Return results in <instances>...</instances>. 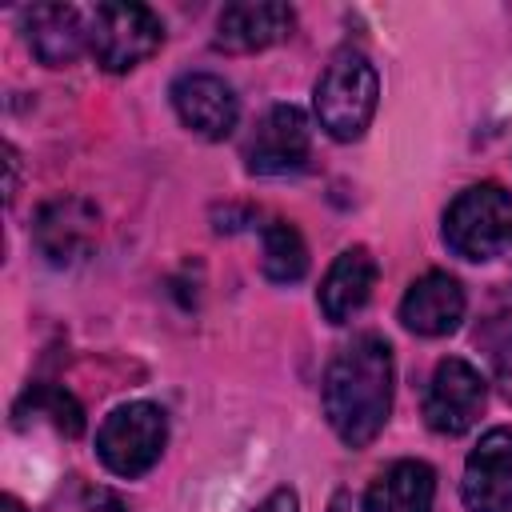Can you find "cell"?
I'll use <instances>...</instances> for the list:
<instances>
[{
	"label": "cell",
	"instance_id": "cell-12",
	"mask_svg": "<svg viewBox=\"0 0 512 512\" xmlns=\"http://www.w3.org/2000/svg\"><path fill=\"white\" fill-rule=\"evenodd\" d=\"M464 320V288L448 272H424L400 300V324L416 336H448Z\"/></svg>",
	"mask_w": 512,
	"mask_h": 512
},
{
	"label": "cell",
	"instance_id": "cell-16",
	"mask_svg": "<svg viewBox=\"0 0 512 512\" xmlns=\"http://www.w3.org/2000/svg\"><path fill=\"white\" fill-rule=\"evenodd\" d=\"M12 416H16V428L48 424V428L60 432V436H80V432H84V408L76 404L72 392L56 388V384H32V388L16 400Z\"/></svg>",
	"mask_w": 512,
	"mask_h": 512
},
{
	"label": "cell",
	"instance_id": "cell-3",
	"mask_svg": "<svg viewBox=\"0 0 512 512\" xmlns=\"http://www.w3.org/2000/svg\"><path fill=\"white\" fill-rule=\"evenodd\" d=\"M444 244L472 264L504 256L512 248V192L496 180L464 188L444 212Z\"/></svg>",
	"mask_w": 512,
	"mask_h": 512
},
{
	"label": "cell",
	"instance_id": "cell-17",
	"mask_svg": "<svg viewBox=\"0 0 512 512\" xmlns=\"http://www.w3.org/2000/svg\"><path fill=\"white\" fill-rule=\"evenodd\" d=\"M260 268L272 284H296L308 272V248L304 236L288 220H272L260 232Z\"/></svg>",
	"mask_w": 512,
	"mask_h": 512
},
{
	"label": "cell",
	"instance_id": "cell-22",
	"mask_svg": "<svg viewBox=\"0 0 512 512\" xmlns=\"http://www.w3.org/2000/svg\"><path fill=\"white\" fill-rule=\"evenodd\" d=\"M4 512H24V508H20V500H12V496H4Z\"/></svg>",
	"mask_w": 512,
	"mask_h": 512
},
{
	"label": "cell",
	"instance_id": "cell-11",
	"mask_svg": "<svg viewBox=\"0 0 512 512\" xmlns=\"http://www.w3.org/2000/svg\"><path fill=\"white\" fill-rule=\"evenodd\" d=\"M292 8L276 0H236L216 16V48L224 52H264L292 32Z\"/></svg>",
	"mask_w": 512,
	"mask_h": 512
},
{
	"label": "cell",
	"instance_id": "cell-2",
	"mask_svg": "<svg viewBox=\"0 0 512 512\" xmlns=\"http://www.w3.org/2000/svg\"><path fill=\"white\" fill-rule=\"evenodd\" d=\"M376 100H380V76H376L372 60L352 48L336 52L312 88L316 120L340 144L364 136V128L376 116Z\"/></svg>",
	"mask_w": 512,
	"mask_h": 512
},
{
	"label": "cell",
	"instance_id": "cell-8",
	"mask_svg": "<svg viewBox=\"0 0 512 512\" xmlns=\"http://www.w3.org/2000/svg\"><path fill=\"white\" fill-rule=\"evenodd\" d=\"M308 120L296 104H276L260 116L244 148V168L252 176H288L308 160Z\"/></svg>",
	"mask_w": 512,
	"mask_h": 512
},
{
	"label": "cell",
	"instance_id": "cell-19",
	"mask_svg": "<svg viewBox=\"0 0 512 512\" xmlns=\"http://www.w3.org/2000/svg\"><path fill=\"white\" fill-rule=\"evenodd\" d=\"M72 512H124V504L108 488H84V496H80V504Z\"/></svg>",
	"mask_w": 512,
	"mask_h": 512
},
{
	"label": "cell",
	"instance_id": "cell-15",
	"mask_svg": "<svg viewBox=\"0 0 512 512\" xmlns=\"http://www.w3.org/2000/svg\"><path fill=\"white\" fill-rule=\"evenodd\" d=\"M432 500L436 472L424 460H396L368 484L360 512H432Z\"/></svg>",
	"mask_w": 512,
	"mask_h": 512
},
{
	"label": "cell",
	"instance_id": "cell-7",
	"mask_svg": "<svg viewBox=\"0 0 512 512\" xmlns=\"http://www.w3.org/2000/svg\"><path fill=\"white\" fill-rule=\"evenodd\" d=\"M484 400H488V384L484 376L460 360V356H448L436 364L432 380H428V392H424V420L432 432L440 436H460L468 432L480 412H484Z\"/></svg>",
	"mask_w": 512,
	"mask_h": 512
},
{
	"label": "cell",
	"instance_id": "cell-14",
	"mask_svg": "<svg viewBox=\"0 0 512 512\" xmlns=\"http://www.w3.org/2000/svg\"><path fill=\"white\" fill-rule=\"evenodd\" d=\"M372 288H376V256L356 244V248H344L328 264L320 292H316V304H320L328 324H348L368 304Z\"/></svg>",
	"mask_w": 512,
	"mask_h": 512
},
{
	"label": "cell",
	"instance_id": "cell-20",
	"mask_svg": "<svg viewBox=\"0 0 512 512\" xmlns=\"http://www.w3.org/2000/svg\"><path fill=\"white\" fill-rule=\"evenodd\" d=\"M252 512H300V500H296L292 488H276V492H268Z\"/></svg>",
	"mask_w": 512,
	"mask_h": 512
},
{
	"label": "cell",
	"instance_id": "cell-6",
	"mask_svg": "<svg viewBox=\"0 0 512 512\" xmlns=\"http://www.w3.org/2000/svg\"><path fill=\"white\" fill-rule=\"evenodd\" d=\"M100 240V212L84 196H52L32 220V244L52 268H72L92 256Z\"/></svg>",
	"mask_w": 512,
	"mask_h": 512
},
{
	"label": "cell",
	"instance_id": "cell-5",
	"mask_svg": "<svg viewBox=\"0 0 512 512\" xmlns=\"http://www.w3.org/2000/svg\"><path fill=\"white\" fill-rule=\"evenodd\" d=\"M164 44V24L144 4H96L88 12V52L104 72H132Z\"/></svg>",
	"mask_w": 512,
	"mask_h": 512
},
{
	"label": "cell",
	"instance_id": "cell-10",
	"mask_svg": "<svg viewBox=\"0 0 512 512\" xmlns=\"http://www.w3.org/2000/svg\"><path fill=\"white\" fill-rule=\"evenodd\" d=\"M168 96H172L180 124L204 140L232 136V128L240 120V100H236L232 84L216 72H184Z\"/></svg>",
	"mask_w": 512,
	"mask_h": 512
},
{
	"label": "cell",
	"instance_id": "cell-18",
	"mask_svg": "<svg viewBox=\"0 0 512 512\" xmlns=\"http://www.w3.org/2000/svg\"><path fill=\"white\" fill-rule=\"evenodd\" d=\"M480 348L488 352V364H492V380L500 388V396L512 404V312H500L492 316L480 332H476Z\"/></svg>",
	"mask_w": 512,
	"mask_h": 512
},
{
	"label": "cell",
	"instance_id": "cell-13",
	"mask_svg": "<svg viewBox=\"0 0 512 512\" xmlns=\"http://www.w3.org/2000/svg\"><path fill=\"white\" fill-rule=\"evenodd\" d=\"M24 40L40 64L64 68L88 48V16L72 4H36L24 12Z\"/></svg>",
	"mask_w": 512,
	"mask_h": 512
},
{
	"label": "cell",
	"instance_id": "cell-4",
	"mask_svg": "<svg viewBox=\"0 0 512 512\" xmlns=\"http://www.w3.org/2000/svg\"><path fill=\"white\" fill-rule=\"evenodd\" d=\"M168 444V416L164 408L148 404V400H132L120 404L104 416V424L96 428V456L112 476L136 480L144 476Z\"/></svg>",
	"mask_w": 512,
	"mask_h": 512
},
{
	"label": "cell",
	"instance_id": "cell-21",
	"mask_svg": "<svg viewBox=\"0 0 512 512\" xmlns=\"http://www.w3.org/2000/svg\"><path fill=\"white\" fill-rule=\"evenodd\" d=\"M8 164L16 168V152H12V148H8ZM12 192H16V172H12V184H8V196H12Z\"/></svg>",
	"mask_w": 512,
	"mask_h": 512
},
{
	"label": "cell",
	"instance_id": "cell-1",
	"mask_svg": "<svg viewBox=\"0 0 512 512\" xmlns=\"http://www.w3.org/2000/svg\"><path fill=\"white\" fill-rule=\"evenodd\" d=\"M392 344L376 332L352 336L328 364L324 372V416L340 444L348 448H368L380 428L388 424L392 412Z\"/></svg>",
	"mask_w": 512,
	"mask_h": 512
},
{
	"label": "cell",
	"instance_id": "cell-9",
	"mask_svg": "<svg viewBox=\"0 0 512 512\" xmlns=\"http://www.w3.org/2000/svg\"><path fill=\"white\" fill-rule=\"evenodd\" d=\"M460 496L468 512H512V428H488L464 460Z\"/></svg>",
	"mask_w": 512,
	"mask_h": 512
}]
</instances>
